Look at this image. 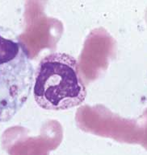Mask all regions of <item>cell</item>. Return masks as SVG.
I'll list each match as a JSON object with an SVG mask.
<instances>
[{
	"mask_svg": "<svg viewBox=\"0 0 147 155\" xmlns=\"http://www.w3.org/2000/svg\"><path fill=\"white\" fill-rule=\"evenodd\" d=\"M37 104L47 110H65L82 104L86 92L78 63L69 54L56 52L40 61L33 81Z\"/></svg>",
	"mask_w": 147,
	"mask_h": 155,
	"instance_id": "cell-1",
	"label": "cell"
},
{
	"mask_svg": "<svg viewBox=\"0 0 147 155\" xmlns=\"http://www.w3.org/2000/svg\"><path fill=\"white\" fill-rule=\"evenodd\" d=\"M33 74L24 45L0 29V122L10 120L23 108L33 88Z\"/></svg>",
	"mask_w": 147,
	"mask_h": 155,
	"instance_id": "cell-2",
	"label": "cell"
}]
</instances>
